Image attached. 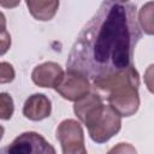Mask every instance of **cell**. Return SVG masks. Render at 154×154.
Masks as SVG:
<instances>
[{"label":"cell","instance_id":"6da1fadb","mask_svg":"<svg viewBox=\"0 0 154 154\" xmlns=\"http://www.w3.org/2000/svg\"><path fill=\"white\" fill-rule=\"evenodd\" d=\"M142 32L136 6L105 0L84 25L67 57V71L90 81L109 77L132 66Z\"/></svg>","mask_w":154,"mask_h":154},{"label":"cell","instance_id":"7a4b0ae2","mask_svg":"<svg viewBox=\"0 0 154 154\" xmlns=\"http://www.w3.org/2000/svg\"><path fill=\"white\" fill-rule=\"evenodd\" d=\"M73 111L88 128L90 138L96 143L107 142L122 128V116L112 106H106L100 95L95 93H89L76 101Z\"/></svg>","mask_w":154,"mask_h":154},{"label":"cell","instance_id":"3957f363","mask_svg":"<svg viewBox=\"0 0 154 154\" xmlns=\"http://www.w3.org/2000/svg\"><path fill=\"white\" fill-rule=\"evenodd\" d=\"M94 87L108 93L107 100L122 117L135 114L140 107V76L132 66L109 77L93 82Z\"/></svg>","mask_w":154,"mask_h":154},{"label":"cell","instance_id":"277c9868","mask_svg":"<svg viewBox=\"0 0 154 154\" xmlns=\"http://www.w3.org/2000/svg\"><path fill=\"white\" fill-rule=\"evenodd\" d=\"M57 138L64 154H85L84 134L82 125L75 119L63 120L57 129Z\"/></svg>","mask_w":154,"mask_h":154},{"label":"cell","instance_id":"5b68a950","mask_svg":"<svg viewBox=\"0 0 154 154\" xmlns=\"http://www.w3.org/2000/svg\"><path fill=\"white\" fill-rule=\"evenodd\" d=\"M2 152L8 154H31V153L54 154L55 149L40 134L34 131H28V132H23L17 138H14L13 142L8 147H6Z\"/></svg>","mask_w":154,"mask_h":154},{"label":"cell","instance_id":"8992f818","mask_svg":"<svg viewBox=\"0 0 154 154\" xmlns=\"http://www.w3.org/2000/svg\"><path fill=\"white\" fill-rule=\"evenodd\" d=\"M54 89L64 99L76 102L90 93V83L85 76L78 72L66 71Z\"/></svg>","mask_w":154,"mask_h":154},{"label":"cell","instance_id":"52a82bcc","mask_svg":"<svg viewBox=\"0 0 154 154\" xmlns=\"http://www.w3.org/2000/svg\"><path fill=\"white\" fill-rule=\"evenodd\" d=\"M61 66L53 61L43 63L32 70V82L42 88H55L64 76Z\"/></svg>","mask_w":154,"mask_h":154},{"label":"cell","instance_id":"ba28073f","mask_svg":"<svg viewBox=\"0 0 154 154\" xmlns=\"http://www.w3.org/2000/svg\"><path fill=\"white\" fill-rule=\"evenodd\" d=\"M52 112L51 100L43 94H34L29 96L23 106V114L25 118L38 122L49 117Z\"/></svg>","mask_w":154,"mask_h":154},{"label":"cell","instance_id":"9c48e42d","mask_svg":"<svg viewBox=\"0 0 154 154\" xmlns=\"http://www.w3.org/2000/svg\"><path fill=\"white\" fill-rule=\"evenodd\" d=\"M30 14L37 20H51L59 7V0H25Z\"/></svg>","mask_w":154,"mask_h":154},{"label":"cell","instance_id":"30bf717a","mask_svg":"<svg viewBox=\"0 0 154 154\" xmlns=\"http://www.w3.org/2000/svg\"><path fill=\"white\" fill-rule=\"evenodd\" d=\"M138 23L146 34L154 35V1H149L141 7Z\"/></svg>","mask_w":154,"mask_h":154},{"label":"cell","instance_id":"8fae6325","mask_svg":"<svg viewBox=\"0 0 154 154\" xmlns=\"http://www.w3.org/2000/svg\"><path fill=\"white\" fill-rule=\"evenodd\" d=\"M13 111H14V105H13L12 97L6 93H1L0 94V118L2 120L10 119L13 114Z\"/></svg>","mask_w":154,"mask_h":154},{"label":"cell","instance_id":"7c38bea8","mask_svg":"<svg viewBox=\"0 0 154 154\" xmlns=\"http://www.w3.org/2000/svg\"><path fill=\"white\" fill-rule=\"evenodd\" d=\"M14 78V70L13 66L6 61H2L0 64V82L4 83H8L12 82Z\"/></svg>","mask_w":154,"mask_h":154},{"label":"cell","instance_id":"4fadbf2b","mask_svg":"<svg viewBox=\"0 0 154 154\" xmlns=\"http://www.w3.org/2000/svg\"><path fill=\"white\" fill-rule=\"evenodd\" d=\"M144 83L150 93L154 94V64L149 65L144 72Z\"/></svg>","mask_w":154,"mask_h":154},{"label":"cell","instance_id":"5bb4252c","mask_svg":"<svg viewBox=\"0 0 154 154\" xmlns=\"http://www.w3.org/2000/svg\"><path fill=\"white\" fill-rule=\"evenodd\" d=\"M11 45V37L7 34L6 29H5V18L2 14V30H1V54H5V52L7 51V48Z\"/></svg>","mask_w":154,"mask_h":154},{"label":"cell","instance_id":"9a60e30c","mask_svg":"<svg viewBox=\"0 0 154 154\" xmlns=\"http://www.w3.org/2000/svg\"><path fill=\"white\" fill-rule=\"evenodd\" d=\"M20 0H0V4L4 8H13L18 6Z\"/></svg>","mask_w":154,"mask_h":154},{"label":"cell","instance_id":"2e32d148","mask_svg":"<svg viewBox=\"0 0 154 154\" xmlns=\"http://www.w3.org/2000/svg\"><path fill=\"white\" fill-rule=\"evenodd\" d=\"M113 1H118V2H125V1H128V0H113Z\"/></svg>","mask_w":154,"mask_h":154}]
</instances>
